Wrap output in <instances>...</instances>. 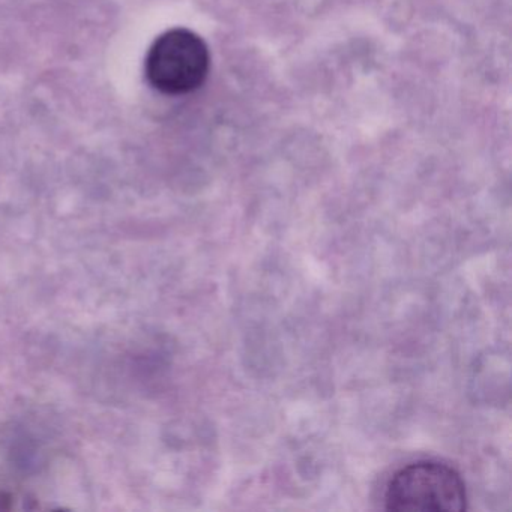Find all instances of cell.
Returning <instances> with one entry per match:
<instances>
[{"instance_id":"6da1fadb","label":"cell","mask_w":512,"mask_h":512,"mask_svg":"<svg viewBox=\"0 0 512 512\" xmlns=\"http://www.w3.org/2000/svg\"><path fill=\"white\" fill-rule=\"evenodd\" d=\"M385 508L395 512H463L467 509L466 482L448 464L416 461L389 479Z\"/></svg>"},{"instance_id":"7a4b0ae2","label":"cell","mask_w":512,"mask_h":512,"mask_svg":"<svg viewBox=\"0 0 512 512\" xmlns=\"http://www.w3.org/2000/svg\"><path fill=\"white\" fill-rule=\"evenodd\" d=\"M211 55L205 41L184 28L164 32L146 56V77L152 88L166 95H185L205 83Z\"/></svg>"}]
</instances>
